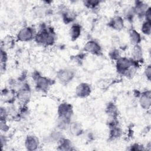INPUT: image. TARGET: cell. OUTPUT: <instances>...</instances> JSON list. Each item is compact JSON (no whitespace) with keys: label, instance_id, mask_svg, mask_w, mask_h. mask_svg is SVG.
Returning a JSON list of instances; mask_svg holds the SVG:
<instances>
[{"label":"cell","instance_id":"obj_1","mask_svg":"<svg viewBox=\"0 0 151 151\" xmlns=\"http://www.w3.org/2000/svg\"><path fill=\"white\" fill-rule=\"evenodd\" d=\"M54 36L52 32L47 29H43L35 36V40L38 43L45 45H51L54 41Z\"/></svg>","mask_w":151,"mask_h":151},{"label":"cell","instance_id":"obj_2","mask_svg":"<svg viewBox=\"0 0 151 151\" xmlns=\"http://www.w3.org/2000/svg\"><path fill=\"white\" fill-rule=\"evenodd\" d=\"M58 80L63 84L70 83L74 77V73L70 69H63L57 73Z\"/></svg>","mask_w":151,"mask_h":151},{"label":"cell","instance_id":"obj_3","mask_svg":"<svg viewBox=\"0 0 151 151\" xmlns=\"http://www.w3.org/2000/svg\"><path fill=\"white\" fill-rule=\"evenodd\" d=\"M58 119L70 120L72 115L71 106L67 103H63L58 107Z\"/></svg>","mask_w":151,"mask_h":151},{"label":"cell","instance_id":"obj_4","mask_svg":"<svg viewBox=\"0 0 151 151\" xmlns=\"http://www.w3.org/2000/svg\"><path fill=\"white\" fill-rule=\"evenodd\" d=\"M34 37V31L30 27H24L18 33L17 38L21 41H28Z\"/></svg>","mask_w":151,"mask_h":151},{"label":"cell","instance_id":"obj_5","mask_svg":"<svg viewBox=\"0 0 151 151\" xmlns=\"http://www.w3.org/2000/svg\"><path fill=\"white\" fill-rule=\"evenodd\" d=\"M131 66H132V61L126 58H119L117 61L116 67L120 73L124 74Z\"/></svg>","mask_w":151,"mask_h":151},{"label":"cell","instance_id":"obj_6","mask_svg":"<svg viewBox=\"0 0 151 151\" xmlns=\"http://www.w3.org/2000/svg\"><path fill=\"white\" fill-rule=\"evenodd\" d=\"M91 93V88L87 83H81L77 86L76 89V95L80 97H86Z\"/></svg>","mask_w":151,"mask_h":151},{"label":"cell","instance_id":"obj_7","mask_svg":"<svg viewBox=\"0 0 151 151\" xmlns=\"http://www.w3.org/2000/svg\"><path fill=\"white\" fill-rule=\"evenodd\" d=\"M18 100L22 103H25L28 101L31 96V92L29 87H26L25 86L21 88L17 94Z\"/></svg>","mask_w":151,"mask_h":151},{"label":"cell","instance_id":"obj_8","mask_svg":"<svg viewBox=\"0 0 151 151\" xmlns=\"http://www.w3.org/2000/svg\"><path fill=\"white\" fill-rule=\"evenodd\" d=\"M84 50L93 54H99L101 52V47L96 41H89L85 44Z\"/></svg>","mask_w":151,"mask_h":151},{"label":"cell","instance_id":"obj_9","mask_svg":"<svg viewBox=\"0 0 151 151\" xmlns=\"http://www.w3.org/2000/svg\"><path fill=\"white\" fill-rule=\"evenodd\" d=\"M35 83L37 89L41 91L47 90L50 85V81L47 78L40 76H38L37 77Z\"/></svg>","mask_w":151,"mask_h":151},{"label":"cell","instance_id":"obj_10","mask_svg":"<svg viewBox=\"0 0 151 151\" xmlns=\"http://www.w3.org/2000/svg\"><path fill=\"white\" fill-rule=\"evenodd\" d=\"M25 147L29 150H35L38 146V140L33 135H29L25 140Z\"/></svg>","mask_w":151,"mask_h":151},{"label":"cell","instance_id":"obj_11","mask_svg":"<svg viewBox=\"0 0 151 151\" xmlns=\"http://www.w3.org/2000/svg\"><path fill=\"white\" fill-rule=\"evenodd\" d=\"M140 104L144 109H148L150 108L151 99H150V93L147 91L141 95L139 100Z\"/></svg>","mask_w":151,"mask_h":151},{"label":"cell","instance_id":"obj_12","mask_svg":"<svg viewBox=\"0 0 151 151\" xmlns=\"http://www.w3.org/2000/svg\"><path fill=\"white\" fill-rule=\"evenodd\" d=\"M110 25L114 29L120 30L124 27V21L120 17H115L110 21Z\"/></svg>","mask_w":151,"mask_h":151},{"label":"cell","instance_id":"obj_13","mask_svg":"<svg viewBox=\"0 0 151 151\" xmlns=\"http://www.w3.org/2000/svg\"><path fill=\"white\" fill-rule=\"evenodd\" d=\"M132 55L133 59L136 61L142 59L143 56V52L142 49L140 45H139L138 44L134 45L132 51Z\"/></svg>","mask_w":151,"mask_h":151},{"label":"cell","instance_id":"obj_14","mask_svg":"<svg viewBox=\"0 0 151 151\" xmlns=\"http://www.w3.org/2000/svg\"><path fill=\"white\" fill-rule=\"evenodd\" d=\"M69 32H70V37L73 40H76L80 35V33H81L80 26L78 24L73 25L70 28Z\"/></svg>","mask_w":151,"mask_h":151},{"label":"cell","instance_id":"obj_15","mask_svg":"<svg viewBox=\"0 0 151 151\" xmlns=\"http://www.w3.org/2000/svg\"><path fill=\"white\" fill-rule=\"evenodd\" d=\"M147 8H148L146 4L143 3L142 2H138L133 9L134 13H136L137 15H145V13Z\"/></svg>","mask_w":151,"mask_h":151},{"label":"cell","instance_id":"obj_16","mask_svg":"<svg viewBox=\"0 0 151 151\" xmlns=\"http://www.w3.org/2000/svg\"><path fill=\"white\" fill-rule=\"evenodd\" d=\"M130 40L132 44L137 45L140 41L139 34L135 30H132L130 32Z\"/></svg>","mask_w":151,"mask_h":151},{"label":"cell","instance_id":"obj_17","mask_svg":"<svg viewBox=\"0 0 151 151\" xmlns=\"http://www.w3.org/2000/svg\"><path fill=\"white\" fill-rule=\"evenodd\" d=\"M70 129L71 132L75 135H77L81 131V127L80 126V124L76 122L71 123L70 124Z\"/></svg>","mask_w":151,"mask_h":151},{"label":"cell","instance_id":"obj_18","mask_svg":"<svg viewBox=\"0 0 151 151\" xmlns=\"http://www.w3.org/2000/svg\"><path fill=\"white\" fill-rule=\"evenodd\" d=\"M150 22L146 21L145 22L143 23L142 26V31L143 34L146 35H149L150 33Z\"/></svg>","mask_w":151,"mask_h":151},{"label":"cell","instance_id":"obj_19","mask_svg":"<svg viewBox=\"0 0 151 151\" xmlns=\"http://www.w3.org/2000/svg\"><path fill=\"white\" fill-rule=\"evenodd\" d=\"M84 3L86 4V5H88V6L94 7V6H97L99 4V1H85Z\"/></svg>","mask_w":151,"mask_h":151},{"label":"cell","instance_id":"obj_20","mask_svg":"<svg viewBox=\"0 0 151 151\" xmlns=\"http://www.w3.org/2000/svg\"><path fill=\"white\" fill-rule=\"evenodd\" d=\"M7 60V55L5 50H3L2 48L1 49V63H5L6 62Z\"/></svg>","mask_w":151,"mask_h":151},{"label":"cell","instance_id":"obj_21","mask_svg":"<svg viewBox=\"0 0 151 151\" xmlns=\"http://www.w3.org/2000/svg\"><path fill=\"white\" fill-rule=\"evenodd\" d=\"M150 8L149 7L145 13V16L147 21L150 22Z\"/></svg>","mask_w":151,"mask_h":151},{"label":"cell","instance_id":"obj_22","mask_svg":"<svg viewBox=\"0 0 151 151\" xmlns=\"http://www.w3.org/2000/svg\"><path fill=\"white\" fill-rule=\"evenodd\" d=\"M150 70H151V69H150V65H149V66L146 68V69L145 70V75H146V77H147L149 80H150Z\"/></svg>","mask_w":151,"mask_h":151}]
</instances>
